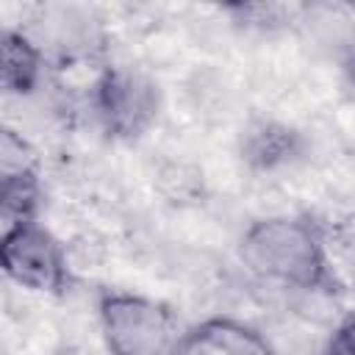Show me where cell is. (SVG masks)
I'll use <instances>...</instances> for the list:
<instances>
[{
    "label": "cell",
    "instance_id": "obj_5",
    "mask_svg": "<svg viewBox=\"0 0 355 355\" xmlns=\"http://www.w3.org/2000/svg\"><path fill=\"white\" fill-rule=\"evenodd\" d=\"M172 355H280L252 324L233 316H208L183 327Z\"/></svg>",
    "mask_w": 355,
    "mask_h": 355
},
{
    "label": "cell",
    "instance_id": "obj_2",
    "mask_svg": "<svg viewBox=\"0 0 355 355\" xmlns=\"http://www.w3.org/2000/svg\"><path fill=\"white\" fill-rule=\"evenodd\" d=\"M97 322L108 355H172L183 333L169 305L116 288L100 294Z\"/></svg>",
    "mask_w": 355,
    "mask_h": 355
},
{
    "label": "cell",
    "instance_id": "obj_9",
    "mask_svg": "<svg viewBox=\"0 0 355 355\" xmlns=\"http://www.w3.org/2000/svg\"><path fill=\"white\" fill-rule=\"evenodd\" d=\"M300 11H302L300 6H280V3H236V6H225V14H230L233 22H239L244 28H255V31L283 28Z\"/></svg>",
    "mask_w": 355,
    "mask_h": 355
},
{
    "label": "cell",
    "instance_id": "obj_1",
    "mask_svg": "<svg viewBox=\"0 0 355 355\" xmlns=\"http://www.w3.org/2000/svg\"><path fill=\"white\" fill-rule=\"evenodd\" d=\"M239 258L250 275L280 288L308 294L341 288L327 239L311 216L275 214L250 222L239 239Z\"/></svg>",
    "mask_w": 355,
    "mask_h": 355
},
{
    "label": "cell",
    "instance_id": "obj_8",
    "mask_svg": "<svg viewBox=\"0 0 355 355\" xmlns=\"http://www.w3.org/2000/svg\"><path fill=\"white\" fill-rule=\"evenodd\" d=\"M42 208V178L39 169L0 175V222L3 230L36 222Z\"/></svg>",
    "mask_w": 355,
    "mask_h": 355
},
{
    "label": "cell",
    "instance_id": "obj_3",
    "mask_svg": "<svg viewBox=\"0 0 355 355\" xmlns=\"http://www.w3.org/2000/svg\"><path fill=\"white\" fill-rule=\"evenodd\" d=\"M161 89L155 78L130 64H108L89 89V111L111 141L141 139L161 114Z\"/></svg>",
    "mask_w": 355,
    "mask_h": 355
},
{
    "label": "cell",
    "instance_id": "obj_4",
    "mask_svg": "<svg viewBox=\"0 0 355 355\" xmlns=\"http://www.w3.org/2000/svg\"><path fill=\"white\" fill-rule=\"evenodd\" d=\"M0 269L11 283L36 294L61 297L75 283L67 247L39 219L0 233Z\"/></svg>",
    "mask_w": 355,
    "mask_h": 355
},
{
    "label": "cell",
    "instance_id": "obj_12",
    "mask_svg": "<svg viewBox=\"0 0 355 355\" xmlns=\"http://www.w3.org/2000/svg\"><path fill=\"white\" fill-rule=\"evenodd\" d=\"M338 72H341V80L347 83V89L355 92V33L347 36L338 47Z\"/></svg>",
    "mask_w": 355,
    "mask_h": 355
},
{
    "label": "cell",
    "instance_id": "obj_11",
    "mask_svg": "<svg viewBox=\"0 0 355 355\" xmlns=\"http://www.w3.org/2000/svg\"><path fill=\"white\" fill-rule=\"evenodd\" d=\"M319 355H355V313L347 316L324 341Z\"/></svg>",
    "mask_w": 355,
    "mask_h": 355
},
{
    "label": "cell",
    "instance_id": "obj_10",
    "mask_svg": "<svg viewBox=\"0 0 355 355\" xmlns=\"http://www.w3.org/2000/svg\"><path fill=\"white\" fill-rule=\"evenodd\" d=\"M25 169H39L31 141L14 128H3V133H0V175L25 172Z\"/></svg>",
    "mask_w": 355,
    "mask_h": 355
},
{
    "label": "cell",
    "instance_id": "obj_6",
    "mask_svg": "<svg viewBox=\"0 0 355 355\" xmlns=\"http://www.w3.org/2000/svg\"><path fill=\"white\" fill-rule=\"evenodd\" d=\"M305 136L286 122L277 119H255L244 128L239 141V155L252 172H280L294 166L305 155Z\"/></svg>",
    "mask_w": 355,
    "mask_h": 355
},
{
    "label": "cell",
    "instance_id": "obj_7",
    "mask_svg": "<svg viewBox=\"0 0 355 355\" xmlns=\"http://www.w3.org/2000/svg\"><path fill=\"white\" fill-rule=\"evenodd\" d=\"M3 67L0 80L3 92L8 97H28L33 94L44 80V47L22 28H3L0 39Z\"/></svg>",
    "mask_w": 355,
    "mask_h": 355
}]
</instances>
